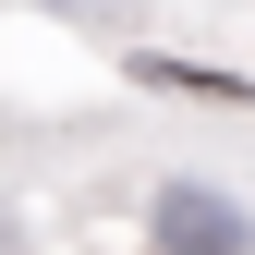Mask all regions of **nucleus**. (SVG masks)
Instances as JSON below:
<instances>
[{"label": "nucleus", "instance_id": "obj_2", "mask_svg": "<svg viewBox=\"0 0 255 255\" xmlns=\"http://www.w3.org/2000/svg\"><path fill=\"white\" fill-rule=\"evenodd\" d=\"M134 73L170 85V98H207V110H255V73H219V61H170V49H146Z\"/></svg>", "mask_w": 255, "mask_h": 255}, {"label": "nucleus", "instance_id": "obj_1", "mask_svg": "<svg viewBox=\"0 0 255 255\" xmlns=\"http://www.w3.org/2000/svg\"><path fill=\"white\" fill-rule=\"evenodd\" d=\"M146 243H158V255H255V207L219 195V182H158Z\"/></svg>", "mask_w": 255, "mask_h": 255}]
</instances>
